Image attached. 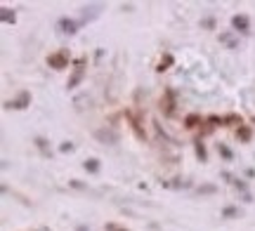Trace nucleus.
I'll list each match as a JSON object with an SVG mask.
<instances>
[{"label": "nucleus", "instance_id": "f257e3e1", "mask_svg": "<svg viewBox=\"0 0 255 231\" xmlns=\"http://www.w3.org/2000/svg\"><path fill=\"white\" fill-rule=\"evenodd\" d=\"M85 66H88V57H76V59H73V69H71L69 80H66V90H76V87L83 83V78H85Z\"/></svg>", "mask_w": 255, "mask_h": 231}, {"label": "nucleus", "instance_id": "f03ea898", "mask_svg": "<svg viewBox=\"0 0 255 231\" xmlns=\"http://www.w3.org/2000/svg\"><path fill=\"white\" fill-rule=\"evenodd\" d=\"M69 62H71V50H69V47H59L52 55H47V66H50L52 71L69 69Z\"/></svg>", "mask_w": 255, "mask_h": 231}, {"label": "nucleus", "instance_id": "7ed1b4c3", "mask_svg": "<svg viewBox=\"0 0 255 231\" xmlns=\"http://www.w3.org/2000/svg\"><path fill=\"white\" fill-rule=\"evenodd\" d=\"M175 106H177V94H175L173 87H165L163 94H161V102H158V109L163 113V118H173Z\"/></svg>", "mask_w": 255, "mask_h": 231}, {"label": "nucleus", "instance_id": "20e7f679", "mask_svg": "<svg viewBox=\"0 0 255 231\" xmlns=\"http://www.w3.org/2000/svg\"><path fill=\"white\" fill-rule=\"evenodd\" d=\"M2 106H5L7 111H24V109H28V106H31V92L21 90L17 97H12V99H5V102H2Z\"/></svg>", "mask_w": 255, "mask_h": 231}, {"label": "nucleus", "instance_id": "39448f33", "mask_svg": "<svg viewBox=\"0 0 255 231\" xmlns=\"http://www.w3.org/2000/svg\"><path fill=\"white\" fill-rule=\"evenodd\" d=\"M126 120L130 123V130H132V135H135L139 142H146V130L142 125V120H139V113L135 109H128L126 111Z\"/></svg>", "mask_w": 255, "mask_h": 231}, {"label": "nucleus", "instance_id": "423d86ee", "mask_svg": "<svg viewBox=\"0 0 255 231\" xmlns=\"http://www.w3.org/2000/svg\"><path fill=\"white\" fill-rule=\"evenodd\" d=\"M92 137L97 139L100 144H109V147H116V144L121 142V135L111 128H97L95 132H92Z\"/></svg>", "mask_w": 255, "mask_h": 231}, {"label": "nucleus", "instance_id": "0eeeda50", "mask_svg": "<svg viewBox=\"0 0 255 231\" xmlns=\"http://www.w3.org/2000/svg\"><path fill=\"white\" fill-rule=\"evenodd\" d=\"M232 31L241 33V36H248L251 33V19H248V14H234L232 17Z\"/></svg>", "mask_w": 255, "mask_h": 231}, {"label": "nucleus", "instance_id": "6e6552de", "mask_svg": "<svg viewBox=\"0 0 255 231\" xmlns=\"http://www.w3.org/2000/svg\"><path fill=\"white\" fill-rule=\"evenodd\" d=\"M78 26H81V21L69 19V17H62L57 21V28H59V33H64V36H76V33H78Z\"/></svg>", "mask_w": 255, "mask_h": 231}, {"label": "nucleus", "instance_id": "1a4fd4ad", "mask_svg": "<svg viewBox=\"0 0 255 231\" xmlns=\"http://www.w3.org/2000/svg\"><path fill=\"white\" fill-rule=\"evenodd\" d=\"M253 135H255V128L253 125H241V128H237V139L241 142V144H251L253 142Z\"/></svg>", "mask_w": 255, "mask_h": 231}, {"label": "nucleus", "instance_id": "9d476101", "mask_svg": "<svg viewBox=\"0 0 255 231\" xmlns=\"http://www.w3.org/2000/svg\"><path fill=\"white\" fill-rule=\"evenodd\" d=\"M203 116H201V113H187V116H184V128L187 130H199L201 125H203Z\"/></svg>", "mask_w": 255, "mask_h": 231}, {"label": "nucleus", "instance_id": "9b49d317", "mask_svg": "<svg viewBox=\"0 0 255 231\" xmlns=\"http://www.w3.org/2000/svg\"><path fill=\"white\" fill-rule=\"evenodd\" d=\"M244 125V118L237 116V113H225L222 116V128H241Z\"/></svg>", "mask_w": 255, "mask_h": 231}, {"label": "nucleus", "instance_id": "f8f14e48", "mask_svg": "<svg viewBox=\"0 0 255 231\" xmlns=\"http://www.w3.org/2000/svg\"><path fill=\"white\" fill-rule=\"evenodd\" d=\"M194 154H196V158H199L201 163H208V151H206V144H203L201 137L194 139Z\"/></svg>", "mask_w": 255, "mask_h": 231}, {"label": "nucleus", "instance_id": "ddd939ff", "mask_svg": "<svg viewBox=\"0 0 255 231\" xmlns=\"http://www.w3.org/2000/svg\"><path fill=\"white\" fill-rule=\"evenodd\" d=\"M83 170H85L88 175H97V172L102 170L100 158H85V160H83Z\"/></svg>", "mask_w": 255, "mask_h": 231}, {"label": "nucleus", "instance_id": "4468645a", "mask_svg": "<svg viewBox=\"0 0 255 231\" xmlns=\"http://www.w3.org/2000/svg\"><path fill=\"white\" fill-rule=\"evenodd\" d=\"M0 21L2 24H17V12L9 7H2L0 9Z\"/></svg>", "mask_w": 255, "mask_h": 231}, {"label": "nucleus", "instance_id": "2eb2a0df", "mask_svg": "<svg viewBox=\"0 0 255 231\" xmlns=\"http://www.w3.org/2000/svg\"><path fill=\"white\" fill-rule=\"evenodd\" d=\"M175 59H173V55H170V52H165L163 57H161V62H158V66H156V71H158V74H163V71H168V66L173 64Z\"/></svg>", "mask_w": 255, "mask_h": 231}, {"label": "nucleus", "instance_id": "dca6fc26", "mask_svg": "<svg viewBox=\"0 0 255 231\" xmlns=\"http://www.w3.org/2000/svg\"><path fill=\"white\" fill-rule=\"evenodd\" d=\"M220 43H225L229 50H237L239 47V43L234 40V31H232V33H220Z\"/></svg>", "mask_w": 255, "mask_h": 231}, {"label": "nucleus", "instance_id": "f3484780", "mask_svg": "<svg viewBox=\"0 0 255 231\" xmlns=\"http://www.w3.org/2000/svg\"><path fill=\"white\" fill-rule=\"evenodd\" d=\"M33 144H36V149L40 151V154H45V156L50 154V142H47L45 137H36L33 139Z\"/></svg>", "mask_w": 255, "mask_h": 231}, {"label": "nucleus", "instance_id": "a211bd4d", "mask_svg": "<svg viewBox=\"0 0 255 231\" xmlns=\"http://www.w3.org/2000/svg\"><path fill=\"white\" fill-rule=\"evenodd\" d=\"M213 132H215V125H210L208 120H203V125L199 128V137L201 139H203V137H210Z\"/></svg>", "mask_w": 255, "mask_h": 231}, {"label": "nucleus", "instance_id": "6ab92c4d", "mask_svg": "<svg viewBox=\"0 0 255 231\" xmlns=\"http://www.w3.org/2000/svg\"><path fill=\"white\" fill-rule=\"evenodd\" d=\"M218 154H220V156H222V158H225L227 163H229V160H232V158H234V154H232V149H229L227 144H222V142H220V144H218Z\"/></svg>", "mask_w": 255, "mask_h": 231}, {"label": "nucleus", "instance_id": "aec40b11", "mask_svg": "<svg viewBox=\"0 0 255 231\" xmlns=\"http://www.w3.org/2000/svg\"><path fill=\"white\" fill-rule=\"evenodd\" d=\"M189 182H187V179H182V177H175L173 182H170V189H175V191H177V189H189Z\"/></svg>", "mask_w": 255, "mask_h": 231}, {"label": "nucleus", "instance_id": "412c9836", "mask_svg": "<svg viewBox=\"0 0 255 231\" xmlns=\"http://www.w3.org/2000/svg\"><path fill=\"white\" fill-rule=\"evenodd\" d=\"M215 191H218V186H215V184H201V186H196V194L210 196V194H215Z\"/></svg>", "mask_w": 255, "mask_h": 231}, {"label": "nucleus", "instance_id": "4be33fe9", "mask_svg": "<svg viewBox=\"0 0 255 231\" xmlns=\"http://www.w3.org/2000/svg\"><path fill=\"white\" fill-rule=\"evenodd\" d=\"M232 217H239V208H234V205H227V208L222 210V220H232Z\"/></svg>", "mask_w": 255, "mask_h": 231}, {"label": "nucleus", "instance_id": "5701e85b", "mask_svg": "<svg viewBox=\"0 0 255 231\" xmlns=\"http://www.w3.org/2000/svg\"><path fill=\"white\" fill-rule=\"evenodd\" d=\"M73 149H76L73 142H62V144H59V154H71Z\"/></svg>", "mask_w": 255, "mask_h": 231}, {"label": "nucleus", "instance_id": "b1692460", "mask_svg": "<svg viewBox=\"0 0 255 231\" xmlns=\"http://www.w3.org/2000/svg\"><path fill=\"white\" fill-rule=\"evenodd\" d=\"M69 186H71V189H78V191H88V184H83L81 179H71Z\"/></svg>", "mask_w": 255, "mask_h": 231}, {"label": "nucleus", "instance_id": "393cba45", "mask_svg": "<svg viewBox=\"0 0 255 231\" xmlns=\"http://www.w3.org/2000/svg\"><path fill=\"white\" fill-rule=\"evenodd\" d=\"M201 26H206V28H213V26H215V21H213V19H203V21H201Z\"/></svg>", "mask_w": 255, "mask_h": 231}, {"label": "nucleus", "instance_id": "a878e982", "mask_svg": "<svg viewBox=\"0 0 255 231\" xmlns=\"http://www.w3.org/2000/svg\"><path fill=\"white\" fill-rule=\"evenodd\" d=\"M107 231H128V229L119 227V224H107Z\"/></svg>", "mask_w": 255, "mask_h": 231}, {"label": "nucleus", "instance_id": "bb28decb", "mask_svg": "<svg viewBox=\"0 0 255 231\" xmlns=\"http://www.w3.org/2000/svg\"><path fill=\"white\" fill-rule=\"evenodd\" d=\"M251 125H253V128H255V116H253V118H251Z\"/></svg>", "mask_w": 255, "mask_h": 231}]
</instances>
